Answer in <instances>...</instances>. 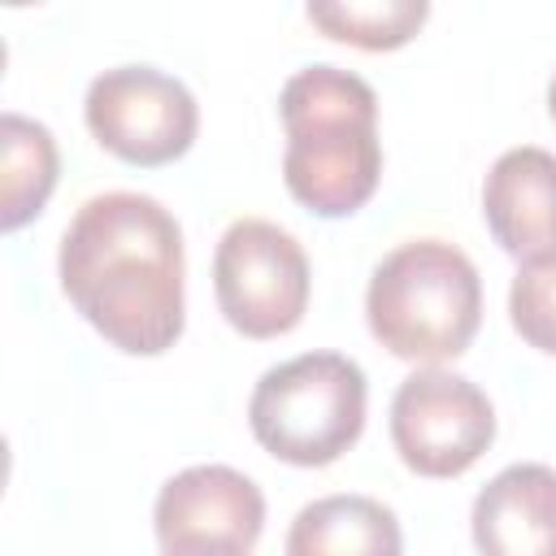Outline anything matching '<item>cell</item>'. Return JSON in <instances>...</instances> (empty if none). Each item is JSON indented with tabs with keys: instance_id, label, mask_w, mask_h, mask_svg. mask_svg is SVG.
<instances>
[{
	"instance_id": "cell-1",
	"label": "cell",
	"mask_w": 556,
	"mask_h": 556,
	"mask_svg": "<svg viewBox=\"0 0 556 556\" xmlns=\"http://www.w3.org/2000/svg\"><path fill=\"white\" fill-rule=\"evenodd\" d=\"M65 300L130 356H161L187 321L178 217L143 191L91 195L61 235Z\"/></svg>"
},
{
	"instance_id": "cell-2",
	"label": "cell",
	"mask_w": 556,
	"mask_h": 556,
	"mask_svg": "<svg viewBox=\"0 0 556 556\" xmlns=\"http://www.w3.org/2000/svg\"><path fill=\"white\" fill-rule=\"evenodd\" d=\"M287 152L282 182L317 217H352L382 178L378 96L339 65H308L278 96Z\"/></svg>"
},
{
	"instance_id": "cell-3",
	"label": "cell",
	"mask_w": 556,
	"mask_h": 556,
	"mask_svg": "<svg viewBox=\"0 0 556 556\" xmlns=\"http://www.w3.org/2000/svg\"><path fill=\"white\" fill-rule=\"evenodd\" d=\"M369 334L400 361H456L482 321V278L447 239H408L391 248L365 291Z\"/></svg>"
},
{
	"instance_id": "cell-4",
	"label": "cell",
	"mask_w": 556,
	"mask_h": 556,
	"mask_svg": "<svg viewBox=\"0 0 556 556\" xmlns=\"http://www.w3.org/2000/svg\"><path fill=\"white\" fill-rule=\"evenodd\" d=\"M369 382L343 352H304L265 369L248 400L252 439L287 465H334L365 430Z\"/></svg>"
},
{
	"instance_id": "cell-5",
	"label": "cell",
	"mask_w": 556,
	"mask_h": 556,
	"mask_svg": "<svg viewBox=\"0 0 556 556\" xmlns=\"http://www.w3.org/2000/svg\"><path fill=\"white\" fill-rule=\"evenodd\" d=\"M313 291L300 239L265 217L226 226L213 252V295L243 339H278L304 321Z\"/></svg>"
},
{
	"instance_id": "cell-6",
	"label": "cell",
	"mask_w": 556,
	"mask_h": 556,
	"mask_svg": "<svg viewBox=\"0 0 556 556\" xmlns=\"http://www.w3.org/2000/svg\"><path fill=\"white\" fill-rule=\"evenodd\" d=\"M83 117L104 152L143 169L178 161L200 130V104L187 83L152 65H117L96 74Z\"/></svg>"
},
{
	"instance_id": "cell-7",
	"label": "cell",
	"mask_w": 556,
	"mask_h": 556,
	"mask_svg": "<svg viewBox=\"0 0 556 556\" xmlns=\"http://www.w3.org/2000/svg\"><path fill=\"white\" fill-rule=\"evenodd\" d=\"M391 443L421 478H460L495 443V408L465 374L426 365L395 387Z\"/></svg>"
},
{
	"instance_id": "cell-8",
	"label": "cell",
	"mask_w": 556,
	"mask_h": 556,
	"mask_svg": "<svg viewBox=\"0 0 556 556\" xmlns=\"http://www.w3.org/2000/svg\"><path fill=\"white\" fill-rule=\"evenodd\" d=\"M152 526L165 556H252L265 495L230 465H191L161 486Z\"/></svg>"
},
{
	"instance_id": "cell-9",
	"label": "cell",
	"mask_w": 556,
	"mask_h": 556,
	"mask_svg": "<svg viewBox=\"0 0 556 556\" xmlns=\"http://www.w3.org/2000/svg\"><path fill=\"white\" fill-rule=\"evenodd\" d=\"M482 217L513 261H556V152L534 143L500 152L482 182Z\"/></svg>"
},
{
	"instance_id": "cell-10",
	"label": "cell",
	"mask_w": 556,
	"mask_h": 556,
	"mask_svg": "<svg viewBox=\"0 0 556 556\" xmlns=\"http://www.w3.org/2000/svg\"><path fill=\"white\" fill-rule=\"evenodd\" d=\"M478 556H556V469L508 465L473 500L469 513Z\"/></svg>"
},
{
	"instance_id": "cell-11",
	"label": "cell",
	"mask_w": 556,
	"mask_h": 556,
	"mask_svg": "<svg viewBox=\"0 0 556 556\" xmlns=\"http://www.w3.org/2000/svg\"><path fill=\"white\" fill-rule=\"evenodd\" d=\"M287 556H404V534L374 495H321L295 513Z\"/></svg>"
},
{
	"instance_id": "cell-12",
	"label": "cell",
	"mask_w": 556,
	"mask_h": 556,
	"mask_svg": "<svg viewBox=\"0 0 556 556\" xmlns=\"http://www.w3.org/2000/svg\"><path fill=\"white\" fill-rule=\"evenodd\" d=\"M4 204L0 226L17 230L30 217L43 213L52 187H56V139L43 122H30L22 113H4Z\"/></svg>"
},
{
	"instance_id": "cell-13",
	"label": "cell",
	"mask_w": 556,
	"mask_h": 556,
	"mask_svg": "<svg viewBox=\"0 0 556 556\" xmlns=\"http://www.w3.org/2000/svg\"><path fill=\"white\" fill-rule=\"evenodd\" d=\"M304 17L326 39H339L365 52H391L421 30V22L430 17V4L426 0H334V4H308Z\"/></svg>"
},
{
	"instance_id": "cell-14",
	"label": "cell",
	"mask_w": 556,
	"mask_h": 556,
	"mask_svg": "<svg viewBox=\"0 0 556 556\" xmlns=\"http://www.w3.org/2000/svg\"><path fill=\"white\" fill-rule=\"evenodd\" d=\"M508 321L530 348L556 356V261L517 269L508 287Z\"/></svg>"
},
{
	"instance_id": "cell-15",
	"label": "cell",
	"mask_w": 556,
	"mask_h": 556,
	"mask_svg": "<svg viewBox=\"0 0 556 556\" xmlns=\"http://www.w3.org/2000/svg\"><path fill=\"white\" fill-rule=\"evenodd\" d=\"M547 113H552V122H556V74H552V83H547Z\"/></svg>"
}]
</instances>
